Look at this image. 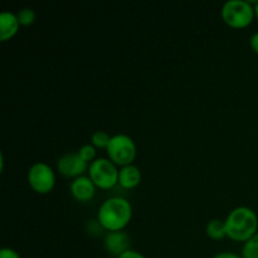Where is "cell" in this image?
<instances>
[{
	"mask_svg": "<svg viewBox=\"0 0 258 258\" xmlns=\"http://www.w3.org/2000/svg\"><path fill=\"white\" fill-rule=\"evenodd\" d=\"M206 231L207 234H208L212 239H222L223 237L227 236L226 224H224V221H222V219L219 218L211 219V221L207 223Z\"/></svg>",
	"mask_w": 258,
	"mask_h": 258,
	"instance_id": "obj_12",
	"label": "cell"
},
{
	"mask_svg": "<svg viewBox=\"0 0 258 258\" xmlns=\"http://www.w3.org/2000/svg\"><path fill=\"white\" fill-rule=\"evenodd\" d=\"M28 183L37 193H49L55 184V174L52 166L43 161L33 164L28 170Z\"/></svg>",
	"mask_w": 258,
	"mask_h": 258,
	"instance_id": "obj_6",
	"label": "cell"
},
{
	"mask_svg": "<svg viewBox=\"0 0 258 258\" xmlns=\"http://www.w3.org/2000/svg\"><path fill=\"white\" fill-rule=\"evenodd\" d=\"M88 176L98 188L111 189L118 183V169L110 159L97 158L88 166Z\"/></svg>",
	"mask_w": 258,
	"mask_h": 258,
	"instance_id": "obj_5",
	"label": "cell"
},
{
	"mask_svg": "<svg viewBox=\"0 0 258 258\" xmlns=\"http://www.w3.org/2000/svg\"><path fill=\"white\" fill-rule=\"evenodd\" d=\"M249 45H251L252 49L258 54V32L253 33L251 35V38H249Z\"/></svg>",
	"mask_w": 258,
	"mask_h": 258,
	"instance_id": "obj_20",
	"label": "cell"
},
{
	"mask_svg": "<svg viewBox=\"0 0 258 258\" xmlns=\"http://www.w3.org/2000/svg\"><path fill=\"white\" fill-rule=\"evenodd\" d=\"M253 8H254V17H256L258 19V0H257V2H254Z\"/></svg>",
	"mask_w": 258,
	"mask_h": 258,
	"instance_id": "obj_21",
	"label": "cell"
},
{
	"mask_svg": "<svg viewBox=\"0 0 258 258\" xmlns=\"http://www.w3.org/2000/svg\"><path fill=\"white\" fill-rule=\"evenodd\" d=\"M226 233L236 242H247L257 233L258 217L256 212L246 206L232 209L224 219Z\"/></svg>",
	"mask_w": 258,
	"mask_h": 258,
	"instance_id": "obj_2",
	"label": "cell"
},
{
	"mask_svg": "<svg viewBox=\"0 0 258 258\" xmlns=\"http://www.w3.org/2000/svg\"><path fill=\"white\" fill-rule=\"evenodd\" d=\"M117 258H146V257L144 256L143 253H140V252L135 251V249H128V251H126L125 253H122Z\"/></svg>",
	"mask_w": 258,
	"mask_h": 258,
	"instance_id": "obj_19",
	"label": "cell"
},
{
	"mask_svg": "<svg viewBox=\"0 0 258 258\" xmlns=\"http://www.w3.org/2000/svg\"><path fill=\"white\" fill-rule=\"evenodd\" d=\"M243 258H258V232L252 238L244 242L242 247Z\"/></svg>",
	"mask_w": 258,
	"mask_h": 258,
	"instance_id": "obj_13",
	"label": "cell"
},
{
	"mask_svg": "<svg viewBox=\"0 0 258 258\" xmlns=\"http://www.w3.org/2000/svg\"><path fill=\"white\" fill-rule=\"evenodd\" d=\"M0 258H20V254L10 247H4L0 249Z\"/></svg>",
	"mask_w": 258,
	"mask_h": 258,
	"instance_id": "obj_17",
	"label": "cell"
},
{
	"mask_svg": "<svg viewBox=\"0 0 258 258\" xmlns=\"http://www.w3.org/2000/svg\"><path fill=\"white\" fill-rule=\"evenodd\" d=\"M111 135L106 131L102 130H97L91 135V144L93 146H97V148H107L108 143H110Z\"/></svg>",
	"mask_w": 258,
	"mask_h": 258,
	"instance_id": "obj_14",
	"label": "cell"
},
{
	"mask_svg": "<svg viewBox=\"0 0 258 258\" xmlns=\"http://www.w3.org/2000/svg\"><path fill=\"white\" fill-rule=\"evenodd\" d=\"M88 161H86L80 153H66L58 159L57 168L60 174L68 178H77L88 170Z\"/></svg>",
	"mask_w": 258,
	"mask_h": 258,
	"instance_id": "obj_7",
	"label": "cell"
},
{
	"mask_svg": "<svg viewBox=\"0 0 258 258\" xmlns=\"http://www.w3.org/2000/svg\"><path fill=\"white\" fill-rule=\"evenodd\" d=\"M80 155L85 159L86 161H91L92 163L95 160V156H96V148L92 145V144H85L80 148L78 150Z\"/></svg>",
	"mask_w": 258,
	"mask_h": 258,
	"instance_id": "obj_16",
	"label": "cell"
},
{
	"mask_svg": "<svg viewBox=\"0 0 258 258\" xmlns=\"http://www.w3.org/2000/svg\"><path fill=\"white\" fill-rule=\"evenodd\" d=\"M133 217V206L122 197H111L100 206L97 221L108 232L122 231Z\"/></svg>",
	"mask_w": 258,
	"mask_h": 258,
	"instance_id": "obj_1",
	"label": "cell"
},
{
	"mask_svg": "<svg viewBox=\"0 0 258 258\" xmlns=\"http://www.w3.org/2000/svg\"><path fill=\"white\" fill-rule=\"evenodd\" d=\"M107 155L116 165L126 166L133 164L136 158V144L127 134H115L111 136L107 148Z\"/></svg>",
	"mask_w": 258,
	"mask_h": 258,
	"instance_id": "obj_4",
	"label": "cell"
},
{
	"mask_svg": "<svg viewBox=\"0 0 258 258\" xmlns=\"http://www.w3.org/2000/svg\"><path fill=\"white\" fill-rule=\"evenodd\" d=\"M212 258H243V256L238 253H234V252L223 251V252H218V253H216Z\"/></svg>",
	"mask_w": 258,
	"mask_h": 258,
	"instance_id": "obj_18",
	"label": "cell"
},
{
	"mask_svg": "<svg viewBox=\"0 0 258 258\" xmlns=\"http://www.w3.org/2000/svg\"><path fill=\"white\" fill-rule=\"evenodd\" d=\"M103 246L108 254L120 257L126 251L131 249V238L126 232L113 231L108 232L103 239Z\"/></svg>",
	"mask_w": 258,
	"mask_h": 258,
	"instance_id": "obj_8",
	"label": "cell"
},
{
	"mask_svg": "<svg viewBox=\"0 0 258 258\" xmlns=\"http://www.w3.org/2000/svg\"><path fill=\"white\" fill-rule=\"evenodd\" d=\"M70 190L75 199L80 202H88L95 197L96 185L88 175H81L71 181Z\"/></svg>",
	"mask_w": 258,
	"mask_h": 258,
	"instance_id": "obj_9",
	"label": "cell"
},
{
	"mask_svg": "<svg viewBox=\"0 0 258 258\" xmlns=\"http://www.w3.org/2000/svg\"><path fill=\"white\" fill-rule=\"evenodd\" d=\"M17 17L22 25H30L34 23L37 15H35V12L32 8H22L20 10H18Z\"/></svg>",
	"mask_w": 258,
	"mask_h": 258,
	"instance_id": "obj_15",
	"label": "cell"
},
{
	"mask_svg": "<svg viewBox=\"0 0 258 258\" xmlns=\"http://www.w3.org/2000/svg\"><path fill=\"white\" fill-rule=\"evenodd\" d=\"M19 25L17 14L10 10H4L0 14V39L5 42L14 37L19 29Z\"/></svg>",
	"mask_w": 258,
	"mask_h": 258,
	"instance_id": "obj_10",
	"label": "cell"
},
{
	"mask_svg": "<svg viewBox=\"0 0 258 258\" xmlns=\"http://www.w3.org/2000/svg\"><path fill=\"white\" fill-rule=\"evenodd\" d=\"M222 19L233 28H244L254 18V8L249 0H227L222 5Z\"/></svg>",
	"mask_w": 258,
	"mask_h": 258,
	"instance_id": "obj_3",
	"label": "cell"
},
{
	"mask_svg": "<svg viewBox=\"0 0 258 258\" xmlns=\"http://www.w3.org/2000/svg\"><path fill=\"white\" fill-rule=\"evenodd\" d=\"M141 181V171L134 164L121 166L118 170V184L125 189H133L138 186Z\"/></svg>",
	"mask_w": 258,
	"mask_h": 258,
	"instance_id": "obj_11",
	"label": "cell"
}]
</instances>
